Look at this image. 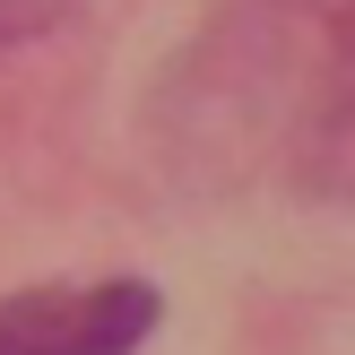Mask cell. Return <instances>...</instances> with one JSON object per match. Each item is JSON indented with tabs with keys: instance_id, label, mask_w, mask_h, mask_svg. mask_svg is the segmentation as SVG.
Listing matches in <instances>:
<instances>
[{
	"instance_id": "2",
	"label": "cell",
	"mask_w": 355,
	"mask_h": 355,
	"mask_svg": "<svg viewBox=\"0 0 355 355\" xmlns=\"http://www.w3.org/2000/svg\"><path fill=\"white\" fill-rule=\"evenodd\" d=\"M69 9H78V0H0V52L35 44V35H44V26H61Z\"/></svg>"
},
{
	"instance_id": "1",
	"label": "cell",
	"mask_w": 355,
	"mask_h": 355,
	"mask_svg": "<svg viewBox=\"0 0 355 355\" xmlns=\"http://www.w3.org/2000/svg\"><path fill=\"white\" fill-rule=\"evenodd\" d=\"M156 329V286H26L0 304V355H130Z\"/></svg>"
}]
</instances>
